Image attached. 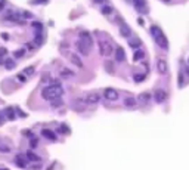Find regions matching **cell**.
I'll use <instances>...</instances> for the list:
<instances>
[{
  "label": "cell",
  "instance_id": "cell-1",
  "mask_svg": "<svg viewBox=\"0 0 189 170\" xmlns=\"http://www.w3.org/2000/svg\"><path fill=\"white\" fill-rule=\"evenodd\" d=\"M151 36L155 41V44L162 51H167L169 49V40L165 37V34L162 33V30L158 25H151Z\"/></svg>",
  "mask_w": 189,
  "mask_h": 170
},
{
  "label": "cell",
  "instance_id": "cell-2",
  "mask_svg": "<svg viewBox=\"0 0 189 170\" xmlns=\"http://www.w3.org/2000/svg\"><path fill=\"white\" fill-rule=\"evenodd\" d=\"M62 93H64V89H62L61 83H59V84H53V83H52L50 86H47V87L43 89L41 96H43V99L53 101V99H58L59 96H62Z\"/></svg>",
  "mask_w": 189,
  "mask_h": 170
},
{
  "label": "cell",
  "instance_id": "cell-3",
  "mask_svg": "<svg viewBox=\"0 0 189 170\" xmlns=\"http://www.w3.org/2000/svg\"><path fill=\"white\" fill-rule=\"evenodd\" d=\"M101 101V95L96 93V92H90L87 93L83 99H78V102H84V104H89V105H94V104H99Z\"/></svg>",
  "mask_w": 189,
  "mask_h": 170
},
{
  "label": "cell",
  "instance_id": "cell-4",
  "mask_svg": "<svg viewBox=\"0 0 189 170\" xmlns=\"http://www.w3.org/2000/svg\"><path fill=\"white\" fill-rule=\"evenodd\" d=\"M155 68H157V72H158L160 76H165V74L169 72V64H167V61L162 59V58H158V59H157Z\"/></svg>",
  "mask_w": 189,
  "mask_h": 170
},
{
  "label": "cell",
  "instance_id": "cell-5",
  "mask_svg": "<svg viewBox=\"0 0 189 170\" xmlns=\"http://www.w3.org/2000/svg\"><path fill=\"white\" fill-rule=\"evenodd\" d=\"M117 21H118V24H120V34L123 37H126V39H130L132 37V28L127 25V24L121 18H117Z\"/></svg>",
  "mask_w": 189,
  "mask_h": 170
},
{
  "label": "cell",
  "instance_id": "cell-6",
  "mask_svg": "<svg viewBox=\"0 0 189 170\" xmlns=\"http://www.w3.org/2000/svg\"><path fill=\"white\" fill-rule=\"evenodd\" d=\"M104 98L106 101H117L118 98H120V93H118V90H115L112 87H106L104 90Z\"/></svg>",
  "mask_w": 189,
  "mask_h": 170
},
{
  "label": "cell",
  "instance_id": "cell-7",
  "mask_svg": "<svg viewBox=\"0 0 189 170\" xmlns=\"http://www.w3.org/2000/svg\"><path fill=\"white\" fill-rule=\"evenodd\" d=\"M165 99H167V92H165L164 89H157L154 92V101L157 104H162Z\"/></svg>",
  "mask_w": 189,
  "mask_h": 170
},
{
  "label": "cell",
  "instance_id": "cell-8",
  "mask_svg": "<svg viewBox=\"0 0 189 170\" xmlns=\"http://www.w3.org/2000/svg\"><path fill=\"white\" fill-rule=\"evenodd\" d=\"M76 47H77L78 53L83 55V56H87V55L90 53V46H87L83 40H78V41L76 43Z\"/></svg>",
  "mask_w": 189,
  "mask_h": 170
},
{
  "label": "cell",
  "instance_id": "cell-9",
  "mask_svg": "<svg viewBox=\"0 0 189 170\" xmlns=\"http://www.w3.org/2000/svg\"><path fill=\"white\" fill-rule=\"evenodd\" d=\"M68 59H69V62H71V64H73V65H76L77 68H84V64H83L81 58H80L77 53L69 52V53H68Z\"/></svg>",
  "mask_w": 189,
  "mask_h": 170
},
{
  "label": "cell",
  "instance_id": "cell-10",
  "mask_svg": "<svg viewBox=\"0 0 189 170\" xmlns=\"http://www.w3.org/2000/svg\"><path fill=\"white\" fill-rule=\"evenodd\" d=\"M114 55H115V61H117V62H124V61H126V52H124V49H123L121 46L115 47Z\"/></svg>",
  "mask_w": 189,
  "mask_h": 170
},
{
  "label": "cell",
  "instance_id": "cell-11",
  "mask_svg": "<svg viewBox=\"0 0 189 170\" xmlns=\"http://www.w3.org/2000/svg\"><path fill=\"white\" fill-rule=\"evenodd\" d=\"M59 76L62 77V79H71V77H74L76 76V72L71 70V68H61L59 70Z\"/></svg>",
  "mask_w": 189,
  "mask_h": 170
},
{
  "label": "cell",
  "instance_id": "cell-12",
  "mask_svg": "<svg viewBox=\"0 0 189 170\" xmlns=\"http://www.w3.org/2000/svg\"><path fill=\"white\" fill-rule=\"evenodd\" d=\"M132 3H133V6L137 12H142V11L146 12V2L145 0H132Z\"/></svg>",
  "mask_w": 189,
  "mask_h": 170
},
{
  "label": "cell",
  "instance_id": "cell-13",
  "mask_svg": "<svg viewBox=\"0 0 189 170\" xmlns=\"http://www.w3.org/2000/svg\"><path fill=\"white\" fill-rule=\"evenodd\" d=\"M80 40H83L87 46H93V39H92L90 33H87V31H81L80 33Z\"/></svg>",
  "mask_w": 189,
  "mask_h": 170
},
{
  "label": "cell",
  "instance_id": "cell-14",
  "mask_svg": "<svg viewBox=\"0 0 189 170\" xmlns=\"http://www.w3.org/2000/svg\"><path fill=\"white\" fill-rule=\"evenodd\" d=\"M124 107L126 108H136L137 107L136 98H133V96H127V98L124 99Z\"/></svg>",
  "mask_w": 189,
  "mask_h": 170
},
{
  "label": "cell",
  "instance_id": "cell-15",
  "mask_svg": "<svg viewBox=\"0 0 189 170\" xmlns=\"http://www.w3.org/2000/svg\"><path fill=\"white\" fill-rule=\"evenodd\" d=\"M145 58V53H144V51L142 49H136L134 51V55H133V61L134 62H139V61H142Z\"/></svg>",
  "mask_w": 189,
  "mask_h": 170
},
{
  "label": "cell",
  "instance_id": "cell-16",
  "mask_svg": "<svg viewBox=\"0 0 189 170\" xmlns=\"http://www.w3.org/2000/svg\"><path fill=\"white\" fill-rule=\"evenodd\" d=\"M114 47H112V44L111 43H108V41H105V58H108V56H112L114 55Z\"/></svg>",
  "mask_w": 189,
  "mask_h": 170
},
{
  "label": "cell",
  "instance_id": "cell-17",
  "mask_svg": "<svg viewBox=\"0 0 189 170\" xmlns=\"http://www.w3.org/2000/svg\"><path fill=\"white\" fill-rule=\"evenodd\" d=\"M112 12H114V8H112L111 5H104V6H102V9H101V13H102V15H105V16H109Z\"/></svg>",
  "mask_w": 189,
  "mask_h": 170
},
{
  "label": "cell",
  "instance_id": "cell-18",
  "mask_svg": "<svg viewBox=\"0 0 189 170\" xmlns=\"http://www.w3.org/2000/svg\"><path fill=\"white\" fill-rule=\"evenodd\" d=\"M129 46L133 47V49L136 51V49H139V47L142 46V41L139 39H129Z\"/></svg>",
  "mask_w": 189,
  "mask_h": 170
},
{
  "label": "cell",
  "instance_id": "cell-19",
  "mask_svg": "<svg viewBox=\"0 0 189 170\" xmlns=\"http://www.w3.org/2000/svg\"><path fill=\"white\" fill-rule=\"evenodd\" d=\"M105 70L108 71V74H114V72H115V70H114V62L109 61V59H106V62H105Z\"/></svg>",
  "mask_w": 189,
  "mask_h": 170
},
{
  "label": "cell",
  "instance_id": "cell-20",
  "mask_svg": "<svg viewBox=\"0 0 189 170\" xmlns=\"http://www.w3.org/2000/svg\"><path fill=\"white\" fill-rule=\"evenodd\" d=\"M151 98H152V96L149 95V93H140V96H139V101L142 102V104H146V102H149L151 101Z\"/></svg>",
  "mask_w": 189,
  "mask_h": 170
},
{
  "label": "cell",
  "instance_id": "cell-21",
  "mask_svg": "<svg viewBox=\"0 0 189 170\" xmlns=\"http://www.w3.org/2000/svg\"><path fill=\"white\" fill-rule=\"evenodd\" d=\"M43 136H46V138H49V139H52V140H55V139H56L55 133H52L50 130H43Z\"/></svg>",
  "mask_w": 189,
  "mask_h": 170
},
{
  "label": "cell",
  "instance_id": "cell-22",
  "mask_svg": "<svg viewBox=\"0 0 189 170\" xmlns=\"http://www.w3.org/2000/svg\"><path fill=\"white\" fill-rule=\"evenodd\" d=\"M133 79H134L136 83H140V81H144V80H145V74H134Z\"/></svg>",
  "mask_w": 189,
  "mask_h": 170
},
{
  "label": "cell",
  "instance_id": "cell-23",
  "mask_svg": "<svg viewBox=\"0 0 189 170\" xmlns=\"http://www.w3.org/2000/svg\"><path fill=\"white\" fill-rule=\"evenodd\" d=\"M22 55H24V51H18V52H15V56H16V58H21Z\"/></svg>",
  "mask_w": 189,
  "mask_h": 170
},
{
  "label": "cell",
  "instance_id": "cell-24",
  "mask_svg": "<svg viewBox=\"0 0 189 170\" xmlns=\"http://www.w3.org/2000/svg\"><path fill=\"white\" fill-rule=\"evenodd\" d=\"M137 24H139V25H145V21H144V18H139V19H137Z\"/></svg>",
  "mask_w": 189,
  "mask_h": 170
},
{
  "label": "cell",
  "instance_id": "cell-25",
  "mask_svg": "<svg viewBox=\"0 0 189 170\" xmlns=\"http://www.w3.org/2000/svg\"><path fill=\"white\" fill-rule=\"evenodd\" d=\"M33 71H34V70H33V67H30V68H28L25 72H27V74H33Z\"/></svg>",
  "mask_w": 189,
  "mask_h": 170
},
{
  "label": "cell",
  "instance_id": "cell-26",
  "mask_svg": "<svg viewBox=\"0 0 189 170\" xmlns=\"http://www.w3.org/2000/svg\"><path fill=\"white\" fill-rule=\"evenodd\" d=\"M93 2H94V3H99V5H101V3H104V2H105V0H93Z\"/></svg>",
  "mask_w": 189,
  "mask_h": 170
},
{
  "label": "cell",
  "instance_id": "cell-27",
  "mask_svg": "<svg viewBox=\"0 0 189 170\" xmlns=\"http://www.w3.org/2000/svg\"><path fill=\"white\" fill-rule=\"evenodd\" d=\"M162 2H167L169 3V2H172V0H162Z\"/></svg>",
  "mask_w": 189,
  "mask_h": 170
}]
</instances>
